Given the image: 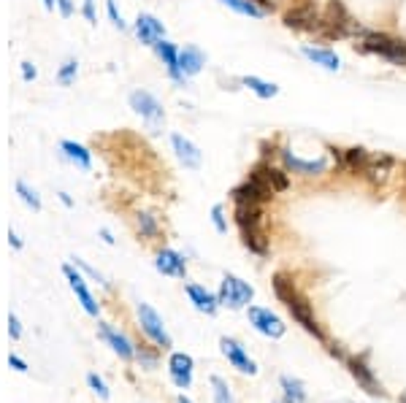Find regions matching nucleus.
<instances>
[{
  "label": "nucleus",
  "mask_w": 406,
  "mask_h": 403,
  "mask_svg": "<svg viewBox=\"0 0 406 403\" xmlns=\"http://www.w3.org/2000/svg\"><path fill=\"white\" fill-rule=\"evenodd\" d=\"M301 55L309 62H314V65L331 71V73H336V71L342 68V57H339L333 49H328V46H309V44H306V46H301Z\"/></svg>",
  "instance_id": "nucleus-18"
},
{
  "label": "nucleus",
  "mask_w": 406,
  "mask_h": 403,
  "mask_svg": "<svg viewBox=\"0 0 406 403\" xmlns=\"http://www.w3.org/2000/svg\"><path fill=\"white\" fill-rule=\"evenodd\" d=\"M82 17L90 22V25H98V11H95V0H82Z\"/></svg>",
  "instance_id": "nucleus-38"
},
{
  "label": "nucleus",
  "mask_w": 406,
  "mask_h": 403,
  "mask_svg": "<svg viewBox=\"0 0 406 403\" xmlns=\"http://www.w3.org/2000/svg\"><path fill=\"white\" fill-rule=\"evenodd\" d=\"M100 236H103V241H106V244H114V238H111V233H109V230H100Z\"/></svg>",
  "instance_id": "nucleus-47"
},
{
  "label": "nucleus",
  "mask_w": 406,
  "mask_h": 403,
  "mask_svg": "<svg viewBox=\"0 0 406 403\" xmlns=\"http://www.w3.org/2000/svg\"><path fill=\"white\" fill-rule=\"evenodd\" d=\"M219 306H228V309H244L255 298V290L244 279L233 277V274H225V279L219 284Z\"/></svg>",
  "instance_id": "nucleus-6"
},
{
  "label": "nucleus",
  "mask_w": 406,
  "mask_h": 403,
  "mask_svg": "<svg viewBox=\"0 0 406 403\" xmlns=\"http://www.w3.org/2000/svg\"><path fill=\"white\" fill-rule=\"evenodd\" d=\"M155 268L163 277H174V279H185L187 277V260L185 254H179L176 249H163L157 254Z\"/></svg>",
  "instance_id": "nucleus-12"
},
{
  "label": "nucleus",
  "mask_w": 406,
  "mask_h": 403,
  "mask_svg": "<svg viewBox=\"0 0 406 403\" xmlns=\"http://www.w3.org/2000/svg\"><path fill=\"white\" fill-rule=\"evenodd\" d=\"M19 71H22V82H35V76H38V71H35L33 62H22Z\"/></svg>",
  "instance_id": "nucleus-41"
},
{
  "label": "nucleus",
  "mask_w": 406,
  "mask_h": 403,
  "mask_svg": "<svg viewBox=\"0 0 406 403\" xmlns=\"http://www.w3.org/2000/svg\"><path fill=\"white\" fill-rule=\"evenodd\" d=\"M60 152L68 162H73L79 171H93V152L87 149V147H82V144H76V141H60Z\"/></svg>",
  "instance_id": "nucleus-20"
},
{
  "label": "nucleus",
  "mask_w": 406,
  "mask_h": 403,
  "mask_svg": "<svg viewBox=\"0 0 406 403\" xmlns=\"http://www.w3.org/2000/svg\"><path fill=\"white\" fill-rule=\"evenodd\" d=\"M250 322L255 325L257 333L268 336V339H282L287 325L271 309H260V306H250Z\"/></svg>",
  "instance_id": "nucleus-9"
},
{
  "label": "nucleus",
  "mask_w": 406,
  "mask_h": 403,
  "mask_svg": "<svg viewBox=\"0 0 406 403\" xmlns=\"http://www.w3.org/2000/svg\"><path fill=\"white\" fill-rule=\"evenodd\" d=\"M138 322H141V330H144L155 344H160V346H171V336H168V330H165V325H163V317H160L149 303H138Z\"/></svg>",
  "instance_id": "nucleus-8"
},
{
  "label": "nucleus",
  "mask_w": 406,
  "mask_h": 403,
  "mask_svg": "<svg viewBox=\"0 0 406 403\" xmlns=\"http://www.w3.org/2000/svg\"><path fill=\"white\" fill-rule=\"evenodd\" d=\"M152 49H155L157 60L165 65L168 76H171L176 84H185V73L179 71V49H176V44H171L168 38H163V41H157Z\"/></svg>",
  "instance_id": "nucleus-13"
},
{
  "label": "nucleus",
  "mask_w": 406,
  "mask_h": 403,
  "mask_svg": "<svg viewBox=\"0 0 406 403\" xmlns=\"http://www.w3.org/2000/svg\"><path fill=\"white\" fill-rule=\"evenodd\" d=\"M241 241H244V247L255 252V254H266L268 252V238H266V233H263V225L260 227H244L241 230Z\"/></svg>",
  "instance_id": "nucleus-28"
},
{
  "label": "nucleus",
  "mask_w": 406,
  "mask_h": 403,
  "mask_svg": "<svg viewBox=\"0 0 406 403\" xmlns=\"http://www.w3.org/2000/svg\"><path fill=\"white\" fill-rule=\"evenodd\" d=\"M203 65H206V55L198 49V46H185V49H179V71L185 73V79L190 76H198L201 71H203Z\"/></svg>",
  "instance_id": "nucleus-21"
},
{
  "label": "nucleus",
  "mask_w": 406,
  "mask_h": 403,
  "mask_svg": "<svg viewBox=\"0 0 406 403\" xmlns=\"http://www.w3.org/2000/svg\"><path fill=\"white\" fill-rule=\"evenodd\" d=\"M44 8H46V11H55V8H57V0H44Z\"/></svg>",
  "instance_id": "nucleus-46"
},
{
  "label": "nucleus",
  "mask_w": 406,
  "mask_h": 403,
  "mask_svg": "<svg viewBox=\"0 0 406 403\" xmlns=\"http://www.w3.org/2000/svg\"><path fill=\"white\" fill-rule=\"evenodd\" d=\"M98 336L109 344V346H111V349H114V352L122 357V360L136 357V346L127 341V336H122L120 330H114L109 322H100V325H98Z\"/></svg>",
  "instance_id": "nucleus-16"
},
{
  "label": "nucleus",
  "mask_w": 406,
  "mask_h": 403,
  "mask_svg": "<svg viewBox=\"0 0 406 403\" xmlns=\"http://www.w3.org/2000/svg\"><path fill=\"white\" fill-rule=\"evenodd\" d=\"M87 384H90V390H93L98 398L109 401V387H106V382H103L98 373H87Z\"/></svg>",
  "instance_id": "nucleus-35"
},
{
  "label": "nucleus",
  "mask_w": 406,
  "mask_h": 403,
  "mask_svg": "<svg viewBox=\"0 0 406 403\" xmlns=\"http://www.w3.org/2000/svg\"><path fill=\"white\" fill-rule=\"evenodd\" d=\"M57 11H60V17L68 19V17H73V0H57Z\"/></svg>",
  "instance_id": "nucleus-42"
},
{
  "label": "nucleus",
  "mask_w": 406,
  "mask_h": 403,
  "mask_svg": "<svg viewBox=\"0 0 406 403\" xmlns=\"http://www.w3.org/2000/svg\"><path fill=\"white\" fill-rule=\"evenodd\" d=\"M8 366L14 368V371H19V373H25L28 371V363L19 357V355H8Z\"/></svg>",
  "instance_id": "nucleus-43"
},
{
  "label": "nucleus",
  "mask_w": 406,
  "mask_h": 403,
  "mask_svg": "<svg viewBox=\"0 0 406 403\" xmlns=\"http://www.w3.org/2000/svg\"><path fill=\"white\" fill-rule=\"evenodd\" d=\"M60 200H63L65 206H73V200H71V198H68V192H60Z\"/></svg>",
  "instance_id": "nucleus-48"
},
{
  "label": "nucleus",
  "mask_w": 406,
  "mask_h": 403,
  "mask_svg": "<svg viewBox=\"0 0 406 403\" xmlns=\"http://www.w3.org/2000/svg\"><path fill=\"white\" fill-rule=\"evenodd\" d=\"M176 403H192V401H190V398H185V395H179V401H176Z\"/></svg>",
  "instance_id": "nucleus-49"
},
{
  "label": "nucleus",
  "mask_w": 406,
  "mask_h": 403,
  "mask_svg": "<svg viewBox=\"0 0 406 403\" xmlns=\"http://www.w3.org/2000/svg\"><path fill=\"white\" fill-rule=\"evenodd\" d=\"M127 103H130V109H133L144 122L149 124L152 130H157L160 124L165 122V109H163V103H160L152 93H147V90H133V93L127 95Z\"/></svg>",
  "instance_id": "nucleus-5"
},
{
  "label": "nucleus",
  "mask_w": 406,
  "mask_h": 403,
  "mask_svg": "<svg viewBox=\"0 0 406 403\" xmlns=\"http://www.w3.org/2000/svg\"><path fill=\"white\" fill-rule=\"evenodd\" d=\"M73 265H76V268H82L84 274H90V277H93V279H98V281H100V284H106V281H103V277H100V274H98L95 268H90V265H87L84 260H79V257H73Z\"/></svg>",
  "instance_id": "nucleus-40"
},
{
  "label": "nucleus",
  "mask_w": 406,
  "mask_h": 403,
  "mask_svg": "<svg viewBox=\"0 0 406 403\" xmlns=\"http://www.w3.org/2000/svg\"><path fill=\"white\" fill-rule=\"evenodd\" d=\"M404 179H406V162H404Z\"/></svg>",
  "instance_id": "nucleus-50"
},
{
  "label": "nucleus",
  "mask_w": 406,
  "mask_h": 403,
  "mask_svg": "<svg viewBox=\"0 0 406 403\" xmlns=\"http://www.w3.org/2000/svg\"><path fill=\"white\" fill-rule=\"evenodd\" d=\"M219 346H222V355L233 363V368H239L241 373H255L257 371V368H255V363L250 360V355L244 352V346L236 341V339H222Z\"/></svg>",
  "instance_id": "nucleus-19"
},
{
  "label": "nucleus",
  "mask_w": 406,
  "mask_h": 403,
  "mask_svg": "<svg viewBox=\"0 0 406 403\" xmlns=\"http://www.w3.org/2000/svg\"><path fill=\"white\" fill-rule=\"evenodd\" d=\"M320 19H322V8L317 6V0H290V6L282 11V25L287 30L317 32Z\"/></svg>",
  "instance_id": "nucleus-4"
},
{
  "label": "nucleus",
  "mask_w": 406,
  "mask_h": 403,
  "mask_svg": "<svg viewBox=\"0 0 406 403\" xmlns=\"http://www.w3.org/2000/svg\"><path fill=\"white\" fill-rule=\"evenodd\" d=\"M8 244H11L14 249H22V238L17 236V230H14V227L8 230Z\"/></svg>",
  "instance_id": "nucleus-44"
},
{
  "label": "nucleus",
  "mask_w": 406,
  "mask_h": 403,
  "mask_svg": "<svg viewBox=\"0 0 406 403\" xmlns=\"http://www.w3.org/2000/svg\"><path fill=\"white\" fill-rule=\"evenodd\" d=\"M233 217H236L239 230H244V227H260L263 225V209L260 206H252V203H236Z\"/></svg>",
  "instance_id": "nucleus-25"
},
{
  "label": "nucleus",
  "mask_w": 406,
  "mask_h": 403,
  "mask_svg": "<svg viewBox=\"0 0 406 403\" xmlns=\"http://www.w3.org/2000/svg\"><path fill=\"white\" fill-rule=\"evenodd\" d=\"M355 49L363 52V55H376V57L387 60L390 65L406 68V41L390 35V32L363 30V35L355 41Z\"/></svg>",
  "instance_id": "nucleus-3"
},
{
  "label": "nucleus",
  "mask_w": 406,
  "mask_h": 403,
  "mask_svg": "<svg viewBox=\"0 0 406 403\" xmlns=\"http://www.w3.org/2000/svg\"><path fill=\"white\" fill-rule=\"evenodd\" d=\"M393 168H396V160L390 155H385V152H379V155L369 157V162L363 168V176L371 187H385L390 174H393Z\"/></svg>",
  "instance_id": "nucleus-11"
},
{
  "label": "nucleus",
  "mask_w": 406,
  "mask_h": 403,
  "mask_svg": "<svg viewBox=\"0 0 406 403\" xmlns=\"http://www.w3.org/2000/svg\"><path fill=\"white\" fill-rule=\"evenodd\" d=\"M277 155H279L282 168H284L287 174H298V176H322V174L328 171V160H325V157L304 160V157L293 155L287 147H282Z\"/></svg>",
  "instance_id": "nucleus-7"
},
{
  "label": "nucleus",
  "mask_w": 406,
  "mask_h": 403,
  "mask_svg": "<svg viewBox=\"0 0 406 403\" xmlns=\"http://www.w3.org/2000/svg\"><path fill=\"white\" fill-rule=\"evenodd\" d=\"M76 76H79V62L73 60V57H68V60L60 65V71H57V82H60L63 87H71V84L76 82Z\"/></svg>",
  "instance_id": "nucleus-33"
},
{
  "label": "nucleus",
  "mask_w": 406,
  "mask_h": 403,
  "mask_svg": "<svg viewBox=\"0 0 406 403\" xmlns=\"http://www.w3.org/2000/svg\"><path fill=\"white\" fill-rule=\"evenodd\" d=\"M230 200H233V203H252V206H263V203H266V200H271V198H268V195H266V192H263L257 185H252L250 179H244L241 185L230 189Z\"/></svg>",
  "instance_id": "nucleus-22"
},
{
  "label": "nucleus",
  "mask_w": 406,
  "mask_h": 403,
  "mask_svg": "<svg viewBox=\"0 0 406 403\" xmlns=\"http://www.w3.org/2000/svg\"><path fill=\"white\" fill-rule=\"evenodd\" d=\"M133 32L144 46H155L157 41L165 38V25L157 19L155 14H138L133 22Z\"/></svg>",
  "instance_id": "nucleus-10"
},
{
  "label": "nucleus",
  "mask_w": 406,
  "mask_h": 403,
  "mask_svg": "<svg viewBox=\"0 0 406 403\" xmlns=\"http://www.w3.org/2000/svg\"><path fill=\"white\" fill-rule=\"evenodd\" d=\"M63 277L68 279L71 290H73V295L79 298V303L84 306V311H87L90 317H98V301L93 298V292L87 290V284H84V279H82V274H76L73 265H63Z\"/></svg>",
  "instance_id": "nucleus-14"
},
{
  "label": "nucleus",
  "mask_w": 406,
  "mask_h": 403,
  "mask_svg": "<svg viewBox=\"0 0 406 403\" xmlns=\"http://www.w3.org/2000/svg\"><path fill=\"white\" fill-rule=\"evenodd\" d=\"M8 336H11L14 341H19V339H22V325H19V317H17L14 311L8 314Z\"/></svg>",
  "instance_id": "nucleus-39"
},
{
  "label": "nucleus",
  "mask_w": 406,
  "mask_h": 403,
  "mask_svg": "<svg viewBox=\"0 0 406 403\" xmlns=\"http://www.w3.org/2000/svg\"><path fill=\"white\" fill-rule=\"evenodd\" d=\"M363 25L355 22V17L347 11L342 0H328L325 8H322V19H320V28L314 35H320L322 41H344V38H352L358 41L363 35Z\"/></svg>",
  "instance_id": "nucleus-2"
},
{
  "label": "nucleus",
  "mask_w": 406,
  "mask_h": 403,
  "mask_svg": "<svg viewBox=\"0 0 406 403\" xmlns=\"http://www.w3.org/2000/svg\"><path fill=\"white\" fill-rule=\"evenodd\" d=\"M279 384H282V393H284V401L282 403H304L306 401V390H304V384H301L298 379H293V376H282Z\"/></svg>",
  "instance_id": "nucleus-30"
},
{
  "label": "nucleus",
  "mask_w": 406,
  "mask_h": 403,
  "mask_svg": "<svg viewBox=\"0 0 406 403\" xmlns=\"http://www.w3.org/2000/svg\"><path fill=\"white\" fill-rule=\"evenodd\" d=\"M212 222H214L217 233H225V230H228V225H225V209H222V203L212 206Z\"/></svg>",
  "instance_id": "nucleus-37"
},
{
  "label": "nucleus",
  "mask_w": 406,
  "mask_h": 403,
  "mask_svg": "<svg viewBox=\"0 0 406 403\" xmlns=\"http://www.w3.org/2000/svg\"><path fill=\"white\" fill-rule=\"evenodd\" d=\"M349 371H352V376L358 379V384L366 390V393H371V395H376L379 393V384H376L374 373H371V368L363 363V360H349Z\"/></svg>",
  "instance_id": "nucleus-26"
},
{
  "label": "nucleus",
  "mask_w": 406,
  "mask_h": 403,
  "mask_svg": "<svg viewBox=\"0 0 406 403\" xmlns=\"http://www.w3.org/2000/svg\"><path fill=\"white\" fill-rule=\"evenodd\" d=\"M252 3H255V6H260L266 14H271V11H274V3H271V0H252Z\"/></svg>",
  "instance_id": "nucleus-45"
},
{
  "label": "nucleus",
  "mask_w": 406,
  "mask_h": 403,
  "mask_svg": "<svg viewBox=\"0 0 406 403\" xmlns=\"http://www.w3.org/2000/svg\"><path fill=\"white\" fill-rule=\"evenodd\" d=\"M106 11H109V19H111V25L117 28V30H125V19H122V14L117 11V3L114 0H106Z\"/></svg>",
  "instance_id": "nucleus-36"
},
{
  "label": "nucleus",
  "mask_w": 406,
  "mask_h": 403,
  "mask_svg": "<svg viewBox=\"0 0 406 403\" xmlns=\"http://www.w3.org/2000/svg\"><path fill=\"white\" fill-rule=\"evenodd\" d=\"M369 157L371 155H369L363 147H349V149H342V160H339L336 165H339L342 171H347V174H363Z\"/></svg>",
  "instance_id": "nucleus-24"
},
{
  "label": "nucleus",
  "mask_w": 406,
  "mask_h": 403,
  "mask_svg": "<svg viewBox=\"0 0 406 403\" xmlns=\"http://www.w3.org/2000/svg\"><path fill=\"white\" fill-rule=\"evenodd\" d=\"M241 84L255 93L257 97H263V100H271V97H277L279 95V87L274 84V82H266V79H260V76H241Z\"/></svg>",
  "instance_id": "nucleus-27"
},
{
  "label": "nucleus",
  "mask_w": 406,
  "mask_h": 403,
  "mask_svg": "<svg viewBox=\"0 0 406 403\" xmlns=\"http://www.w3.org/2000/svg\"><path fill=\"white\" fill-rule=\"evenodd\" d=\"M168 373H171V382L176 387H190L192 382V357L185 355V352H174L171 360H168Z\"/></svg>",
  "instance_id": "nucleus-17"
},
{
  "label": "nucleus",
  "mask_w": 406,
  "mask_h": 403,
  "mask_svg": "<svg viewBox=\"0 0 406 403\" xmlns=\"http://www.w3.org/2000/svg\"><path fill=\"white\" fill-rule=\"evenodd\" d=\"M212 387H214V403H233V398H230V387H228L219 376H212Z\"/></svg>",
  "instance_id": "nucleus-34"
},
{
  "label": "nucleus",
  "mask_w": 406,
  "mask_h": 403,
  "mask_svg": "<svg viewBox=\"0 0 406 403\" xmlns=\"http://www.w3.org/2000/svg\"><path fill=\"white\" fill-rule=\"evenodd\" d=\"M187 298L192 301V306L198 311H203V314H214L219 309V298L217 295H212L206 287H201V284H187Z\"/></svg>",
  "instance_id": "nucleus-23"
},
{
  "label": "nucleus",
  "mask_w": 406,
  "mask_h": 403,
  "mask_svg": "<svg viewBox=\"0 0 406 403\" xmlns=\"http://www.w3.org/2000/svg\"><path fill=\"white\" fill-rule=\"evenodd\" d=\"M136 227H138V236L141 238H155L160 236V219L155 212H138L136 214Z\"/></svg>",
  "instance_id": "nucleus-29"
},
{
  "label": "nucleus",
  "mask_w": 406,
  "mask_h": 403,
  "mask_svg": "<svg viewBox=\"0 0 406 403\" xmlns=\"http://www.w3.org/2000/svg\"><path fill=\"white\" fill-rule=\"evenodd\" d=\"M14 189H17V195H19V200L28 206V209H33V212H41V198H38V192L33 189L28 182H22V179H17V185H14Z\"/></svg>",
  "instance_id": "nucleus-32"
},
{
  "label": "nucleus",
  "mask_w": 406,
  "mask_h": 403,
  "mask_svg": "<svg viewBox=\"0 0 406 403\" xmlns=\"http://www.w3.org/2000/svg\"><path fill=\"white\" fill-rule=\"evenodd\" d=\"M225 8H230V11H236V14H241V17H250V19H263V17H268L260 6H255L252 0H219Z\"/></svg>",
  "instance_id": "nucleus-31"
},
{
  "label": "nucleus",
  "mask_w": 406,
  "mask_h": 403,
  "mask_svg": "<svg viewBox=\"0 0 406 403\" xmlns=\"http://www.w3.org/2000/svg\"><path fill=\"white\" fill-rule=\"evenodd\" d=\"M271 284H274V292H277V298H279L282 303L290 309L293 319H295L298 325H304V330H309L312 336L322 339V328H320L317 317L312 314L309 301H306V298H304V292L295 287V281L290 279V277H284V274H274Z\"/></svg>",
  "instance_id": "nucleus-1"
},
{
  "label": "nucleus",
  "mask_w": 406,
  "mask_h": 403,
  "mask_svg": "<svg viewBox=\"0 0 406 403\" xmlns=\"http://www.w3.org/2000/svg\"><path fill=\"white\" fill-rule=\"evenodd\" d=\"M171 147H174V152L179 157V162L190 168V171H198L201 168V162H203V155H201V149L190 141L187 135H182V133H174L171 135Z\"/></svg>",
  "instance_id": "nucleus-15"
}]
</instances>
